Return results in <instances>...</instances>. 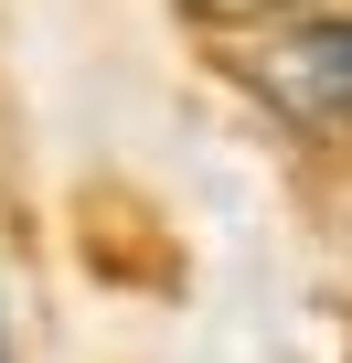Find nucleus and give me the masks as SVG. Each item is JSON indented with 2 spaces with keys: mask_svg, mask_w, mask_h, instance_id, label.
I'll use <instances>...</instances> for the list:
<instances>
[{
  "mask_svg": "<svg viewBox=\"0 0 352 363\" xmlns=\"http://www.w3.org/2000/svg\"><path fill=\"white\" fill-rule=\"evenodd\" d=\"M193 11L203 22H299L310 0H193Z\"/></svg>",
  "mask_w": 352,
  "mask_h": 363,
  "instance_id": "nucleus-2",
  "label": "nucleus"
},
{
  "mask_svg": "<svg viewBox=\"0 0 352 363\" xmlns=\"http://www.w3.org/2000/svg\"><path fill=\"white\" fill-rule=\"evenodd\" d=\"M246 86H256L288 128L352 139V11H310V22L267 33V43L246 54Z\"/></svg>",
  "mask_w": 352,
  "mask_h": 363,
  "instance_id": "nucleus-1",
  "label": "nucleus"
}]
</instances>
